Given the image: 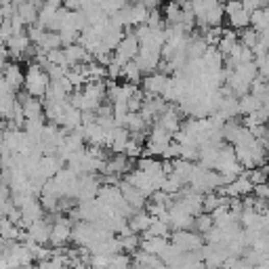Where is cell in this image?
Masks as SVG:
<instances>
[{"label":"cell","mask_w":269,"mask_h":269,"mask_svg":"<svg viewBox=\"0 0 269 269\" xmlns=\"http://www.w3.org/2000/svg\"><path fill=\"white\" fill-rule=\"evenodd\" d=\"M263 107V101L253 93V95H244L242 101H240V114L244 116H250V114H255L257 110H261Z\"/></svg>","instance_id":"30bf717a"},{"label":"cell","mask_w":269,"mask_h":269,"mask_svg":"<svg viewBox=\"0 0 269 269\" xmlns=\"http://www.w3.org/2000/svg\"><path fill=\"white\" fill-rule=\"evenodd\" d=\"M248 177L253 179L255 185H263L269 181V166H255L248 170Z\"/></svg>","instance_id":"7c38bea8"},{"label":"cell","mask_w":269,"mask_h":269,"mask_svg":"<svg viewBox=\"0 0 269 269\" xmlns=\"http://www.w3.org/2000/svg\"><path fill=\"white\" fill-rule=\"evenodd\" d=\"M168 86H170V78L164 74H158V71H154V74H150L143 80V91H145V95H152V97H164Z\"/></svg>","instance_id":"277c9868"},{"label":"cell","mask_w":269,"mask_h":269,"mask_svg":"<svg viewBox=\"0 0 269 269\" xmlns=\"http://www.w3.org/2000/svg\"><path fill=\"white\" fill-rule=\"evenodd\" d=\"M173 244H177L183 253H193V250L202 248V238L191 234V231L179 229V231H175V236H173Z\"/></svg>","instance_id":"8992f818"},{"label":"cell","mask_w":269,"mask_h":269,"mask_svg":"<svg viewBox=\"0 0 269 269\" xmlns=\"http://www.w3.org/2000/svg\"><path fill=\"white\" fill-rule=\"evenodd\" d=\"M129 166H131V158L127 154H118L112 160H107L105 173H110V175H122V173L129 170Z\"/></svg>","instance_id":"9c48e42d"},{"label":"cell","mask_w":269,"mask_h":269,"mask_svg":"<svg viewBox=\"0 0 269 269\" xmlns=\"http://www.w3.org/2000/svg\"><path fill=\"white\" fill-rule=\"evenodd\" d=\"M139 51H141V42L137 38V34L135 32H127V34H124V38L120 40V44L116 46V51H114V59L118 63H122V65H127L129 61L137 59Z\"/></svg>","instance_id":"3957f363"},{"label":"cell","mask_w":269,"mask_h":269,"mask_svg":"<svg viewBox=\"0 0 269 269\" xmlns=\"http://www.w3.org/2000/svg\"><path fill=\"white\" fill-rule=\"evenodd\" d=\"M71 234H74V229L69 227V223L65 219H59L53 223V231H51V244L55 248H61L63 244H67V240L71 238Z\"/></svg>","instance_id":"52a82bcc"},{"label":"cell","mask_w":269,"mask_h":269,"mask_svg":"<svg viewBox=\"0 0 269 269\" xmlns=\"http://www.w3.org/2000/svg\"><path fill=\"white\" fill-rule=\"evenodd\" d=\"M122 193H124V200H127L135 210H141L143 208V204H145V198L148 195L143 193L139 187H135L133 183H122Z\"/></svg>","instance_id":"ba28073f"},{"label":"cell","mask_w":269,"mask_h":269,"mask_svg":"<svg viewBox=\"0 0 269 269\" xmlns=\"http://www.w3.org/2000/svg\"><path fill=\"white\" fill-rule=\"evenodd\" d=\"M26 93L32 97H44L48 93V86H51V76L44 65L40 63H30L26 69Z\"/></svg>","instance_id":"6da1fadb"},{"label":"cell","mask_w":269,"mask_h":269,"mask_svg":"<svg viewBox=\"0 0 269 269\" xmlns=\"http://www.w3.org/2000/svg\"><path fill=\"white\" fill-rule=\"evenodd\" d=\"M141 74H143V71H141V67L137 65V61H129L127 65H124V80H127V82H137L139 78H141Z\"/></svg>","instance_id":"4fadbf2b"},{"label":"cell","mask_w":269,"mask_h":269,"mask_svg":"<svg viewBox=\"0 0 269 269\" xmlns=\"http://www.w3.org/2000/svg\"><path fill=\"white\" fill-rule=\"evenodd\" d=\"M175 3H179V5H183V7H185V5H189V3H191V0H175Z\"/></svg>","instance_id":"5bb4252c"},{"label":"cell","mask_w":269,"mask_h":269,"mask_svg":"<svg viewBox=\"0 0 269 269\" xmlns=\"http://www.w3.org/2000/svg\"><path fill=\"white\" fill-rule=\"evenodd\" d=\"M259 40H261V34L253 28H246V30H242V36H240V42L244 44V46H248V48H255L257 44H259Z\"/></svg>","instance_id":"8fae6325"},{"label":"cell","mask_w":269,"mask_h":269,"mask_svg":"<svg viewBox=\"0 0 269 269\" xmlns=\"http://www.w3.org/2000/svg\"><path fill=\"white\" fill-rule=\"evenodd\" d=\"M225 17H227L229 28H234V30H246L253 26V13L244 7L242 0H227Z\"/></svg>","instance_id":"7a4b0ae2"},{"label":"cell","mask_w":269,"mask_h":269,"mask_svg":"<svg viewBox=\"0 0 269 269\" xmlns=\"http://www.w3.org/2000/svg\"><path fill=\"white\" fill-rule=\"evenodd\" d=\"M3 82H7L15 93H19V88L26 84V71L19 63H7L3 71Z\"/></svg>","instance_id":"5b68a950"}]
</instances>
